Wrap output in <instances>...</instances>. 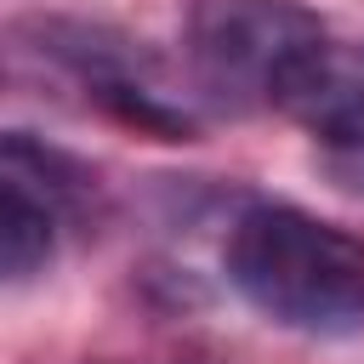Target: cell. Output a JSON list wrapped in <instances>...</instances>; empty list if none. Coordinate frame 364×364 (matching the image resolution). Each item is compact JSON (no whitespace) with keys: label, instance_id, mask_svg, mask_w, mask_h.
<instances>
[{"label":"cell","instance_id":"obj_1","mask_svg":"<svg viewBox=\"0 0 364 364\" xmlns=\"http://www.w3.org/2000/svg\"><path fill=\"white\" fill-rule=\"evenodd\" d=\"M222 273L279 330L318 341L364 330V239L301 205H245L222 239Z\"/></svg>","mask_w":364,"mask_h":364},{"label":"cell","instance_id":"obj_2","mask_svg":"<svg viewBox=\"0 0 364 364\" xmlns=\"http://www.w3.org/2000/svg\"><path fill=\"white\" fill-rule=\"evenodd\" d=\"M182 63L193 91L222 108L301 114L336 74V46L330 28L296 0H188Z\"/></svg>","mask_w":364,"mask_h":364},{"label":"cell","instance_id":"obj_3","mask_svg":"<svg viewBox=\"0 0 364 364\" xmlns=\"http://www.w3.org/2000/svg\"><path fill=\"white\" fill-rule=\"evenodd\" d=\"M85 193L91 176L63 148L28 131L0 136V290L46 273L57 250V228Z\"/></svg>","mask_w":364,"mask_h":364},{"label":"cell","instance_id":"obj_4","mask_svg":"<svg viewBox=\"0 0 364 364\" xmlns=\"http://www.w3.org/2000/svg\"><path fill=\"white\" fill-rule=\"evenodd\" d=\"M46 51L57 63H68L74 80L91 85V97L108 102L119 119H131V125H142V131H154L165 142L193 136L188 108L148 74V57L131 40H119L108 28H85V23H51L46 28Z\"/></svg>","mask_w":364,"mask_h":364},{"label":"cell","instance_id":"obj_5","mask_svg":"<svg viewBox=\"0 0 364 364\" xmlns=\"http://www.w3.org/2000/svg\"><path fill=\"white\" fill-rule=\"evenodd\" d=\"M301 119H307V131H313L318 171H324L336 188H347V193L364 199V85L336 68V74L307 97Z\"/></svg>","mask_w":364,"mask_h":364}]
</instances>
